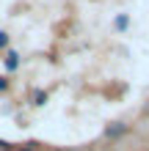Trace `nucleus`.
<instances>
[{"instance_id": "f257e3e1", "label": "nucleus", "mask_w": 149, "mask_h": 151, "mask_svg": "<svg viewBox=\"0 0 149 151\" xmlns=\"http://www.w3.org/2000/svg\"><path fill=\"white\" fill-rule=\"evenodd\" d=\"M17 63H20V60H17V55H14V52H8V58H6V69H17Z\"/></svg>"}, {"instance_id": "f03ea898", "label": "nucleus", "mask_w": 149, "mask_h": 151, "mask_svg": "<svg viewBox=\"0 0 149 151\" xmlns=\"http://www.w3.org/2000/svg\"><path fill=\"white\" fill-rule=\"evenodd\" d=\"M6 44H8V36H6V33H0V47H6Z\"/></svg>"}, {"instance_id": "7ed1b4c3", "label": "nucleus", "mask_w": 149, "mask_h": 151, "mask_svg": "<svg viewBox=\"0 0 149 151\" xmlns=\"http://www.w3.org/2000/svg\"><path fill=\"white\" fill-rule=\"evenodd\" d=\"M6 85H8V80H6V77H0V91H6Z\"/></svg>"}]
</instances>
